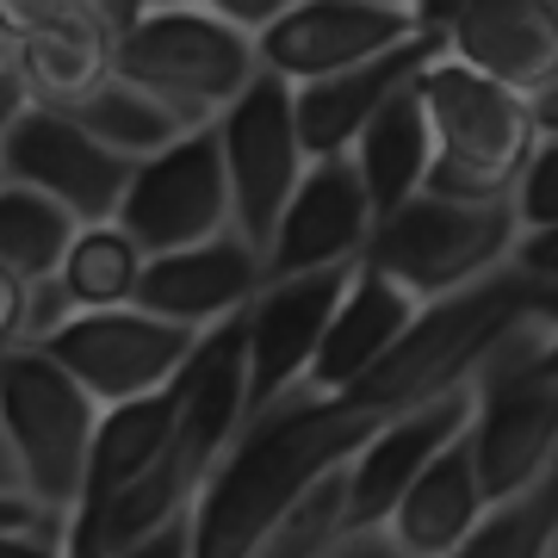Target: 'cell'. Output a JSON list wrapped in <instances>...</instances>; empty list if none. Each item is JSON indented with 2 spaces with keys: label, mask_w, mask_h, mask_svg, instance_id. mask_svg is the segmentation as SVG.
I'll list each match as a JSON object with an SVG mask.
<instances>
[{
  "label": "cell",
  "mask_w": 558,
  "mask_h": 558,
  "mask_svg": "<svg viewBox=\"0 0 558 558\" xmlns=\"http://www.w3.org/2000/svg\"><path fill=\"white\" fill-rule=\"evenodd\" d=\"M379 428L385 416L360 410L354 398H311V391L248 422L199 502V558H248L311 484L354 465V453Z\"/></svg>",
  "instance_id": "obj_1"
},
{
  "label": "cell",
  "mask_w": 558,
  "mask_h": 558,
  "mask_svg": "<svg viewBox=\"0 0 558 558\" xmlns=\"http://www.w3.org/2000/svg\"><path fill=\"white\" fill-rule=\"evenodd\" d=\"M100 428L106 410L50 354L0 360V497H32L75 521Z\"/></svg>",
  "instance_id": "obj_2"
},
{
  "label": "cell",
  "mask_w": 558,
  "mask_h": 558,
  "mask_svg": "<svg viewBox=\"0 0 558 558\" xmlns=\"http://www.w3.org/2000/svg\"><path fill=\"white\" fill-rule=\"evenodd\" d=\"M422 106H428V131H435L428 193L453 205H515L521 174L546 143L534 100L472 75L465 62L440 57L422 75Z\"/></svg>",
  "instance_id": "obj_3"
},
{
  "label": "cell",
  "mask_w": 558,
  "mask_h": 558,
  "mask_svg": "<svg viewBox=\"0 0 558 558\" xmlns=\"http://www.w3.org/2000/svg\"><path fill=\"white\" fill-rule=\"evenodd\" d=\"M112 75L156 94L193 131H211L267 69L260 44L211 7H143V20L119 38Z\"/></svg>",
  "instance_id": "obj_4"
},
{
  "label": "cell",
  "mask_w": 558,
  "mask_h": 558,
  "mask_svg": "<svg viewBox=\"0 0 558 558\" xmlns=\"http://www.w3.org/2000/svg\"><path fill=\"white\" fill-rule=\"evenodd\" d=\"M553 323H521L472 379L478 391L472 453H478V478L490 502H515L558 459V379L539 373V354L553 348Z\"/></svg>",
  "instance_id": "obj_5"
},
{
  "label": "cell",
  "mask_w": 558,
  "mask_h": 558,
  "mask_svg": "<svg viewBox=\"0 0 558 558\" xmlns=\"http://www.w3.org/2000/svg\"><path fill=\"white\" fill-rule=\"evenodd\" d=\"M515 242H521L515 205H453L422 193L416 205H403L398 218H385L373 230L366 267L398 279L410 299L447 304L459 292L484 286V279H497L515 260Z\"/></svg>",
  "instance_id": "obj_6"
},
{
  "label": "cell",
  "mask_w": 558,
  "mask_h": 558,
  "mask_svg": "<svg viewBox=\"0 0 558 558\" xmlns=\"http://www.w3.org/2000/svg\"><path fill=\"white\" fill-rule=\"evenodd\" d=\"M218 137H223L230 193H236V236L267 255L292 199H299L304 174L317 168L299 131V87L279 75H260L218 119Z\"/></svg>",
  "instance_id": "obj_7"
},
{
  "label": "cell",
  "mask_w": 558,
  "mask_h": 558,
  "mask_svg": "<svg viewBox=\"0 0 558 558\" xmlns=\"http://www.w3.org/2000/svg\"><path fill=\"white\" fill-rule=\"evenodd\" d=\"M143 20V7H7V69L25 81L32 106L44 112H75L100 94L119 69V38Z\"/></svg>",
  "instance_id": "obj_8"
},
{
  "label": "cell",
  "mask_w": 558,
  "mask_h": 558,
  "mask_svg": "<svg viewBox=\"0 0 558 558\" xmlns=\"http://www.w3.org/2000/svg\"><path fill=\"white\" fill-rule=\"evenodd\" d=\"M119 230L149 260L186 255V248H205V242L236 230V193H230L218 124L180 137L168 156L143 161L137 180H131V199L119 211Z\"/></svg>",
  "instance_id": "obj_9"
},
{
  "label": "cell",
  "mask_w": 558,
  "mask_h": 558,
  "mask_svg": "<svg viewBox=\"0 0 558 558\" xmlns=\"http://www.w3.org/2000/svg\"><path fill=\"white\" fill-rule=\"evenodd\" d=\"M199 348H205L199 329L161 323L149 311H106V317H75L44 354L100 410H124V403L161 398L193 366Z\"/></svg>",
  "instance_id": "obj_10"
},
{
  "label": "cell",
  "mask_w": 558,
  "mask_h": 558,
  "mask_svg": "<svg viewBox=\"0 0 558 558\" xmlns=\"http://www.w3.org/2000/svg\"><path fill=\"white\" fill-rule=\"evenodd\" d=\"M0 168H7V186H32L44 199H57L81 230L119 223L131 180H137V161L112 156L69 112H44V106L0 131Z\"/></svg>",
  "instance_id": "obj_11"
},
{
  "label": "cell",
  "mask_w": 558,
  "mask_h": 558,
  "mask_svg": "<svg viewBox=\"0 0 558 558\" xmlns=\"http://www.w3.org/2000/svg\"><path fill=\"white\" fill-rule=\"evenodd\" d=\"M354 286V267H336V274H304V279H274L248 311H242V329H248V422L274 416L279 403H292L311 385L323 360V341H329V323H336L341 299Z\"/></svg>",
  "instance_id": "obj_12"
},
{
  "label": "cell",
  "mask_w": 558,
  "mask_h": 558,
  "mask_svg": "<svg viewBox=\"0 0 558 558\" xmlns=\"http://www.w3.org/2000/svg\"><path fill=\"white\" fill-rule=\"evenodd\" d=\"M422 38V13L398 0H292L286 20L260 38V69L292 87L348 75Z\"/></svg>",
  "instance_id": "obj_13"
},
{
  "label": "cell",
  "mask_w": 558,
  "mask_h": 558,
  "mask_svg": "<svg viewBox=\"0 0 558 558\" xmlns=\"http://www.w3.org/2000/svg\"><path fill=\"white\" fill-rule=\"evenodd\" d=\"M416 13L447 38V57L521 100H539L558 81V0H453Z\"/></svg>",
  "instance_id": "obj_14"
},
{
  "label": "cell",
  "mask_w": 558,
  "mask_h": 558,
  "mask_svg": "<svg viewBox=\"0 0 558 558\" xmlns=\"http://www.w3.org/2000/svg\"><path fill=\"white\" fill-rule=\"evenodd\" d=\"M478 422V391L459 385L447 398L422 403V410H403L366 440L348 465V497H354V534H385L391 515L403 509V497L416 490V478L435 465L447 447L472 435Z\"/></svg>",
  "instance_id": "obj_15"
},
{
  "label": "cell",
  "mask_w": 558,
  "mask_h": 558,
  "mask_svg": "<svg viewBox=\"0 0 558 558\" xmlns=\"http://www.w3.org/2000/svg\"><path fill=\"white\" fill-rule=\"evenodd\" d=\"M373 230H379V211H373V193H366L354 156L317 161V168L304 174L286 223H279L274 248H267V286H274V279L360 267L366 248H373Z\"/></svg>",
  "instance_id": "obj_16"
},
{
  "label": "cell",
  "mask_w": 558,
  "mask_h": 558,
  "mask_svg": "<svg viewBox=\"0 0 558 558\" xmlns=\"http://www.w3.org/2000/svg\"><path fill=\"white\" fill-rule=\"evenodd\" d=\"M260 292H267V255L248 248V242L230 230V236L205 242V248L149 260V279H143L137 311L211 336V329H223V323H236Z\"/></svg>",
  "instance_id": "obj_17"
},
{
  "label": "cell",
  "mask_w": 558,
  "mask_h": 558,
  "mask_svg": "<svg viewBox=\"0 0 558 558\" xmlns=\"http://www.w3.org/2000/svg\"><path fill=\"white\" fill-rule=\"evenodd\" d=\"M440 57H447V38H440L435 25H422V38L391 50L385 62H366V69H348V75L299 87V131H304L311 161L354 156V143L373 131V119H379L398 94H410Z\"/></svg>",
  "instance_id": "obj_18"
},
{
  "label": "cell",
  "mask_w": 558,
  "mask_h": 558,
  "mask_svg": "<svg viewBox=\"0 0 558 558\" xmlns=\"http://www.w3.org/2000/svg\"><path fill=\"white\" fill-rule=\"evenodd\" d=\"M428 304L410 299L398 279H385L379 267H354V286H348V299H341L336 323H329V341H323V360L317 373H311V398H348L354 385H366L379 373L385 360L398 354L410 329L422 323Z\"/></svg>",
  "instance_id": "obj_19"
},
{
  "label": "cell",
  "mask_w": 558,
  "mask_h": 558,
  "mask_svg": "<svg viewBox=\"0 0 558 558\" xmlns=\"http://www.w3.org/2000/svg\"><path fill=\"white\" fill-rule=\"evenodd\" d=\"M497 502L478 478V453H472V435L447 447V453L416 478V490L403 497V509L391 515V546L403 558H453L465 539L478 534V521L490 515Z\"/></svg>",
  "instance_id": "obj_20"
},
{
  "label": "cell",
  "mask_w": 558,
  "mask_h": 558,
  "mask_svg": "<svg viewBox=\"0 0 558 558\" xmlns=\"http://www.w3.org/2000/svg\"><path fill=\"white\" fill-rule=\"evenodd\" d=\"M354 168L373 193V211L398 218L403 205H416L428 193V174H435V131H428V106H422V81L410 94L385 106L373 131L354 143Z\"/></svg>",
  "instance_id": "obj_21"
},
{
  "label": "cell",
  "mask_w": 558,
  "mask_h": 558,
  "mask_svg": "<svg viewBox=\"0 0 558 558\" xmlns=\"http://www.w3.org/2000/svg\"><path fill=\"white\" fill-rule=\"evenodd\" d=\"M81 242V223L57 199H44L32 186H0V274L7 279H62L69 255Z\"/></svg>",
  "instance_id": "obj_22"
},
{
  "label": "cell",
  "mask_w": 558,
  "mask_h": 558,
  "mask_svg": "<svg viewBox=\"0 0 558 558\" xmlns=\"http://www.w3.org/2000/svg\"><path fill=\"white\" fill-rule=\"evenodd\" d=\"M69 119H75L81 131H94L112 156L137 161V168L143 161H156V156H168L180 137H193V124L174 119L156 94H143V87H131V81H119V75L106 81L87 106H75Z\"/></svg>",
  "instance_id": "obj_23"
},
{
  "label": "cell",
  "mask_w": 558,
  "mask_h": 558,
  "mask_svg": "<svg viewBox=\"0 0 558 558\" xmlns=\"http://www.w3.org/2000/svg\"><path fill=\"white\" fill-rule=\"evenodd\" d=\"M143 279H149V255L124 236L119 223L106 230H81L75 255L62 267V286L75 299L81 317H106V311H137Z\"/></svg>",
  "instance_id": "obj_24"
},
{
  "label": "cell",
  "mask_w": 558,
  "mask_h": 558,
  "mask_svg": "<svg viewBox=\"0 0 558 558\" xmlns=\"http://www.w3.org/2000/svg\"><path fill=\"white\" fill-rule=\"evenodd\" d=\"M348 539H354V497H348V465H341L323 484H311L248 558H336Z\"/></svg>",
  "instance_id": "obj_25"
},
{
  "label": "cell",
  "mask_w": 558,
  "mask_h": 558,
  "mask_svg": "<svg viewBox=\"0 0 558 558\" xmlns=\"http://www.w3.org/2000/svg\"><path fill=\"white\" fill-rule=\"evenodd\" d=\"M453 558H558V459L534 490L497 502Z\"/></svg>",
  "instance_id": "obj_26"
},
{
  "label": "cell",
  "mask_w": 558,
  "mask_h": 558,
  "mask_svg": "<svg viewBox=\"0 0 558 558\" xmlns=\"http://www.w3.org/2000/svg\"><path fill=\"white\" fill-rule=\"evenodd\" d=\"M515 218H521V236L558 230V137H546L539 156L527 161V174L515 186Z\"/></svg>",
  "instance_id": "obj_27"
},
{
  "label": "cell",
  "mask_w": 558,
  "mask_h": 558,
  "mask_svg": "<svg viewBox=\"0 0 558 558\" xmlns=\"http://www.w3.org/2000/svg\"><path fill=\"white\" fill-rule=\"evenodd\" d=\"M112 558H199V515L168 521L161 534L137 539V546H124V553H112Z\"/></svg>",
  "instance_id": "obj_28"
},
{
  "label": "cell",
  "mask_w": 558,
  "mask_h": 558,
  "mask_svg": "<svg viewBox=\"0 0 558 558\" xmlns=\"http://www.w3.org/2000/svg\"><path fill=\"white\" fill-rule=\"evenodd\" d=\"M515 274L539 279V286H558V230H534V236L515 242Z\"/></svg>",
  "instance_id": "obj_29"
},
{
  "label": "cell",
  "mask_w": 558,
  "mask_h": 558,
  "mask_svg": "<svg viewBox=\"0 0 558 558\" xmlns=\"http://www.w3.org/2000/svg\"><path fill=\"white\" fill-rule=\"evenodd\" d=\"M336 558H403V553L391 546V534H354Z\"/></svg>",
  "instance_id": "obj_30"
},
{
  "label": "cell",
  "mask_w": 558,
  "mask_h": 558,
  "mask_svg": "<svg viewBox=\"0 0 558 558\" xmlns=\"http://www.w3.org/2000/svg\"><path fill=\"white\" fill-rule=\"evenodd\" d=\"M534 119H539V137H558V81L534 100Z\"/></svg>",
  "instance_id": "obj_31"
},
{
  "label": "cell",
  "mask_w": 558,
  "mask_h": 558,
  "mask_svg": "<svg viewBox=\"0 0 558 558\" xmlns=\"http://www.w3.org/2000/svg\"><path fill=\"white\" fill-rule=\"evenodd\" d=\"M0 558H69V553H50V546H7Z\"/></svg>",
  "instance_id": "obj_32"
}]
</instances>
